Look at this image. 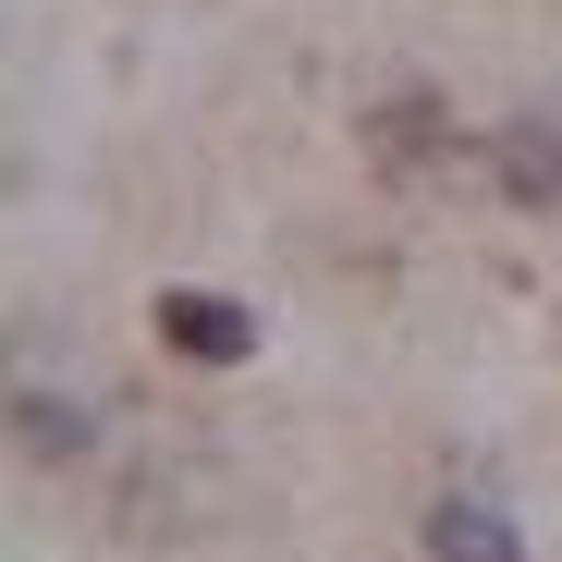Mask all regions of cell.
I'll return each instance as SVG.
<instances>
[{"instance_id":"1","label":"cell","mask_w":562,"mask_h":562,"mask_svg":"<svg viewBox=\"0 0 562 562\" xmlns=\"http://www.w3.org/2000/svg\"><path fill=\"white\" fill-rule=\"evenodd\" d=\"M159 342L196 355V367H245V355H257V318H245L233 294H159Z\"/></svg>"},{"instance_id":"2","label":"cell","mask_w":562,"mask_h":562,"mask_svg":"<svg viewBox=\"0 0 562 562\" xmlns=\"http://www.w3.org/2000/svg\"><path fill=\"white\" fill-rule=\"evenodd\" d=\"M490 171H502V196H514V209H550V221H562V135H550V123L490 135Z\"/></svg>"},{"instance_id":"3","label":"cell","mask_w":562,"mask_h":562,"mask_svg":"<svg viewBox=\"0 0 562 562\" xmlns=\"http://www.w3.org/2000/svg\"><path fill=\"white\" fill-rule=\"evenodd\" d=\"M428 562H526V538H514V514H490V502H440V514H428Z\"/></svg>"},{"instance_id":"4","label":"cell","mask_w":562,"mask_h":562,"mask_svg":"<svg viewBox=\"0 0 562 562\" xmlns=\"http://www.w3.org/2000/svg\"><path fill=\"white\" fill-rule=\"evenodd\" d=\"M367 147H380V171H428V147H452V111L440 99H380L367 111Z\"/></svg>"},{"instance_id":"5","label":"cell","mask_w":562,"mask_h":562,"mask_svg":"<svg viewBox=\"0 0 562 562\" xmlns=\"http://www.w3.org/2000/svg\"><path fill=\"white\" fill-rule=\"evenodd\" d=\"M13 440H25L37 464H61V452H86V416H74V404H49V392H25V404H13Z\"/></svg>"}]
</instances>
